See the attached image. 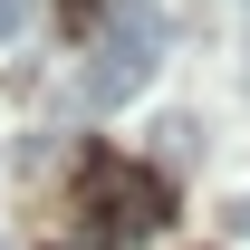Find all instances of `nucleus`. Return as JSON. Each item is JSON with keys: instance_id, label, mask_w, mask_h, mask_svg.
Segmentation results:
<instances>
[{"instance_id": "3", "label": "nucleus", "mask_w": 250, "mask_h": 250, "mask_svg": "<svg viewBox=\"0 0 250 250\" xmlns=\"http://www.w3.org/2000/svg\"><path fill=\"white\" fill-rule=\"evenodd\" d=\"M29 20H39V0H0V48H20V39H29Z\"/></svg>"}, {"instance_id": "4", "label": "nucleus", "mask_w": 250, "mask_h": 250, "mask_svg": "<svg viewBox=\"0 0 250 250\" xmlns=\"http://www.w3.org/2000/svg\"><path fill=\"white\" fill-rule=\"evenodd\" d=\"M231 231H241V241H250V192H241V202H231Z\"/></svg>"}, {"instance_id": "6", "label": "nucleus", "mask_w": 250, "mask_h": 250, "mask_svg": "<svg viewBox=\"0 0 250 250\" xmlns=\"http://www.w3.org/2000/svg\"><path fill=\"white\" fill-rule=\"evenodd\" d=\"M67 250H96V241H67Z\"/></svg>"}, {"instance_id": "5", "label": "nucleus", "mask_w": 250, "mask_h": 250, "mask_svg": "<svg viewBox=\"0 0 250 250\" xmlns=\"http://www.w3.org/2000/svg\"><path fill=\"white\" fill-rule=\"evenodd\" d=\"M58 10H67V20H87V10H106V0H58Z\"/></svg>"}, {"instance_id": "2", "label": "nucleus", "mask_w": 250, "mask_h": 250, "mask_svg": "<svg viewBox=\"0 0 250 250\" xmlns=\"http://www.w3.org/2000/svg\"><path fill=\"white\" fill-rule=\"evenodd\" d=\"M96 212H106V241H145L173 221V183L164 164H96Z\"/></svg>"}, {"instance_id": "1", "label": "nucleus", "mask_w": 250, "mask_h": 250, "mask_svg": "<svg viewBox=\"0 0 250 250\" xmlns=\"http://www.w3.org/2000/svg\"><path fill=\"white\" fill-rule=\"evenodd\" d=\"M154 58H164V20L154 10H116L106 39H96V58H87V77H77V96L106 116V106H125V96H145Z\"/></svg>"}]
</instances>
